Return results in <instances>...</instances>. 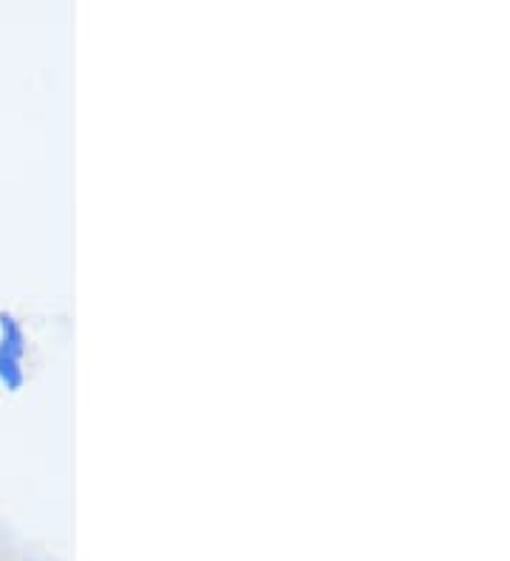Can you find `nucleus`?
Here are the masks:
<instances>
[{"instance_id": "1", "label": "nucleus", "mask_w": 510, "mask_h": 561, "mask_svg": "<svg viewBox=\"0 0 510 561\" xmlns=\"http://www.w3.org/2000/svg\"><path fill=\"white\" fill-rule=\"evenodd\" d=\"M0 383L7 391H21L26 383L23 357H26V332L12 312H0Z\"/></svg>"}]
</instances>
